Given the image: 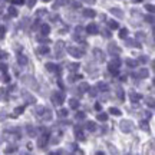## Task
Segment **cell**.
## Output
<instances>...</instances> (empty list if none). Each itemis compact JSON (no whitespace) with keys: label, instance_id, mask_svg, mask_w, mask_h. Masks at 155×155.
Wrapping results in <instances>:
<instances>
[{"label":"cell","instance_id":"obj_1","mask_svg":"<svg viewBox=\"0 0 155 155\" xmlns=\"http://www.w3.org/2000/svg\"><path fill=\"white\" fill-rule=\"evenodd\" d=\"M65 101V93H62V92H53L52 93V102L55 103V105H62V102Z\"/></svg>","mask_w":155,"mask_h":155},{"label":"cell","instance_id":"obj_2","mask_svg":"<svg viewBox=\"0 0 155 155\" xmlns=\"http://www.w3.org/2000/svg\"><path fill=\"white\" fill-rule=\"evenodd\" d=\"M121 129H122L123 132H131V131L134 129V123L131 122V121H122Z\"/></svg>","mask_w":155,"mask_h":155},{"label":"cell","instance_id":"obj_3","mask_svg":"<svg viewBox=\"0 0 155 155\" xmlns=\"http://www.w3.org/2000/svg\"><path fill=\"white\" fill-rule=\"evenodd\" d=\"M68 52H69L72 56H75V57H81L82 55H83V52H82V50L75 49V48H68Z\"/></svg>","mask_w":155,"mask_h":155},{"label":"cell","instance_id":"obj_4","mask_svg":"<svg viewBox=\"0 0 155 155\" xmlns=\"http://www.w3.org/2000/svg\"><path fill=\"white\" fill-rule=\"evenodd\" d=\"M93 55L96 56V59H98L99 62H103V60H105V55H103V52H101L99 49L93 50Z\"/></svg>","mask_w":155,"mask_h":155},{"label":"cell","instance_id":"obj_5","mask_svg":"<svg viewBox=\"0 0 155 155\" xmlns=\"http://www.w3.org/2000/svg\"><path fill=\"white\" fill-rule=\"evenodd\" d=\"M108 49H109V52H111V53H115V55H118V53H121V49H119V48H118V46H116L115 43H111Z\"/></svg>","mask_w":155,"mask_h":155},{"label":"cell","instance_id":"obj_6","mask_svg":"<svg viewBox=\"0 0 155 155\" xmlns=\"http://www.w3.org/2000/svg\"><path fill=\"white\" fill-rule=\"evenodd\" d=\"M111 13H112L114 16L119 17V19H122V17H123V13L119 10V9H116V7H112V9H111Z\"/></svg>","mask_w":155,"mask_h":155},{"label":"cell","instance_id":"obj_7","mask_svg":"<svg viewBox=\"0 0 155 155\" xmlns=\"http://www.w3.org/2000/svg\"><path fill=\"white\" fill-rule=\"evenodd\" d=\"M46 142H48V137H46V135H43V137H40V138H39V141H37V147H39V148H43L45 145H46Z\"/></svg>","mask_w":155,"mask_h":155},{"label":"cell","instance_id":"obj_8","mask_svg":"<svg viewBox=\"0 0 155 155\" xmlns=\"http://www.w3.org/2000/svg\"><path fill=\"white\" fill-rule=\"evenodd\" d=\"M88 32H89L90 34H96V33H98V27H96V25H93V23L89 25L88 26Z\"/></svg>","mask_w":155,"mask_h":155},{"label":"cell","instance_id":"obj_9","mask_svg":"<svg viewBox=\"0 0 155 155\" xmlns=\"http://www.w3.org/2000/svg\"><path fill=\"white\" fill-rule=\"evenodd\" d=\"M95 12L93 10H90V9H86V10H83V16L85 17H95Z\"/></svg>","mask_w":155,"mask_h":155},{"label":"cell","instance_id":"obj_10","mask_svg":"<svg viewBox=\"0 0 155 155\" xmlns=\"http://www.w3.org/2000/svg\"><path fill=\"white\" fill-rule=\"evenodd\" d=\"M131 99H132V102H137L138 99H141V95H139V93H135V92H132V93H131Z\"/></svg>","mask_w":155,"mask_h":155},{"label":"cell","instance_id":"obj_11","mask_svg":"<svg viewBox=\"0 0 155 155\" xmlns=\"http://www.w3.org/2000/svg\"><path fill=\"white\" fill-rule=\"evenodd\" d=\"M126 45H128V46H137V48H141V45H139L138 42H135V40H126Z\"/></svg>","mask_w":155,"mask_h":155},{"label":"cell","instance_id":"obj_12","mask_svg":"<svg viewBox=\"0 0 155 155\" xmlns=\"http://www.w3.org/2000/svg\"><path fill=\"white\" fill-rule=\"evenodd\" d=\"M19 63H20V65H26V63H27V59H26V56L20 55V56H19Z\"/></svg>","mask_w":155,"mask_h":155},{"label":"cell","instance_id":"obj_13","mask_svg":"<svg viewBox=\"0 0 155 155\" xmlns=\"http://www.w3.org/2000/svg\"><path fill=\"white\" fill-rule=\"evenodd\" d=\"M25 96H26V99H27V103H34V102H36V99L33 98V96H30L29 93H26Z\"/></svg>","mask_w":155,"mask_h":155},{"label":"cell","instance_id":"obj_14","mask_svg":"<svg viewBox=\"0 0 155 155\" xmlns=\"http://www.w3.org/2000/svg\"><path fill=\"white\" fill-rule=\"evenodd\" d=\"M79 106V102L76 101V99H70V108H73V109H76Z\"/></svg>","mask_w":155,"mask_h":155},{"label":"cell","instance_id":"obj_15","mask_svg":"<svg viewBox=\"0 0 155 155\" xmlns=\"http://www.w3.org/2000/svg\"><path fill=\"white\" fill-rule=\"evenodd\" d=\"M109 112H111V114H114V115H116V116H119V115H121V111H119V109H116V108H111V109H109Z\"/></svg>","mask_w":155,"mask_h":155},{"label":"cell","instance_id":"obj_16","mask_svg":"<svg viewBox=\"0 0 155 155\" xmlns=\"http://www.w3.org/2000/svg\"><path fill=\"white\" fill-rule=\"evenodd\" d=\"M126 36H128V30H126V29H122L121 33H119V37H121V39H125Z\"/></svg>","mask_w":155,"mask_h":155},{"label":"cell","instance_id":"obj_17","mask_svg":"<svg viewBox=\"0 0 155 155\" xmlns=\"http://www.w3.org/2000/svg\"><path fill=\"white\" fill-rule=\"evenodd\" d=\"M78 68H79L78 63H70V65H69V69H70L72 72H76V70H78Z\"/></svg>","mask_w":155,"mask_h":155},{"label":"cell","instance_id":"obj_18","mask_svg":"<svg viewBox=\"0 0 155 155\" xmlns=\"http://www.w3.org/2000/svg\"><path fill=\"white\" fill-rule=\"evenodd\" d=\"M86 128L89 131H95V128H96V126H95V122H88L86 123Z\"/></svg>","mask_w":155,"mask_h":155},{"label":"cell","instance_id":"obj_19","mask_svg":"<svg viewBox=\"0 0 155 155\" xmlns=\"http://www.w3.org/2000/svg\"><path fill=\"white\" fill-rule=\"evenodd\" d=\"M109 27H111V29H118V22L111 20V22H109Z\"/></svg>","mask_w":155,"mask_h":155},{"label":"cell","instance_id":"obj_20","mask_svg":"<svg viewBox=\"0 0 155 155\" xmlns=\"http://www.w3.org/2000/svg\"><path fill=\"white\" fill-rule=\"evenodd\" d=\"M98 119H99V121H106V119H108V115H106V114H102V112H101V114L98 115Z\"/></svg>","mask_w":155,"mask_h":155},{"label":"cell","instance_id":"obj_21","mask_svg":"<svg viewBox=\"0 0 155 155\" xmlns=\"http://www.w3.org/2000/svg\"><path fill=\"white\" fill-rule=\"evenodd\" d=\"M42 32H43V34H49V26L43 25L42 26Z\"/></svg>","mask_w":155,"mask_h":155},{"label":"cell","instance_id":"obj_22","mask_svg":"<svg viewBox=\"0 0 155 155\" xmlns=\"http://www.w3.org/2000/svg\"><path fill=\"white\" fill-rule=\"evenodd\" d=\"M46 68H48V70H50V72H52V70H56L57 66H55L53 63H48V65H46Z\"/></svg>","mask_w":155,"mask_h":155},{"label":"cell","instance_id":"obj_23","mask_svg":"<svg viewBox=\"0 0 155 155\" xmlns=\"http://www.w3.org/2000/svg\"><path fill=\"white\" fill-rule=\"evenodd\" d=\"M9 15H12V16H17V12L15 7H10L9 9Z\"/></svg>","mask_w":155,"mask_h":155},{"label":"cell","instance_id":"obj_24","mask_svg":"<svg viewBox=\"0 0 155 155\" xmlns=\"http://www.w3.org/2000/svg\"><path fill=\"white\" fill-rule=\"evenodd\" d=\"M55 49H56L57 52H59L60 49H63V42H57V43H56V48H55Z\"/></svg>","mask_w":155,"mask_h":155},{"label":"cell","instance_id":"obj_25","mask_svg":"<svg viewBox=\"0 0 155 155\" xmlns=\"http://www.w3.org/2000/svg\"><path fill=\"white\" fill-rule=\"evenodd\" d=\"M88 89H89V93L92 96H96V93H98V92H96V88H88Z\"/></svg>","mask_w":155,"mask_h":155},{"label":"cell","instance_id":"obj_26","mask_svg":"<svg viewBox=\"0 0 155 155\" xmlns=\"http://www.w3.org/2000/svg\"><path fill=\"white\" fill-rule=\"evenodd\" d=\"M139 76H141V78H145V76H148V70H147V69H142V70L139 72Z\"/></svg>","mask_w":155,"mask_h":155},{"label":"cell","instance_id":"obj_27","mask_svg":"<svg viewBox=\"0 0 155 155\" xmlns=\"http://www.w3.org/2000/svg\"><path fill=\"white\" fill-rule=\"evenodd\" d=\"M126 63L129 66H138V62H137V60H126Z\"/></svg>","mask_w":155,"mask_h":155},{"label":"cell","instance_id":"obj_28","mask_svg":"<svg viewBox=\"0 0 155 155\" xmlns=\"http://www.w3.org/2000/svg\"><path fill=\"white\" fill-rule=\"evenodd\" d=\"M23 111H25V108H23V106H19V108L15 109V114H22Z\"/></svg>","mask_w":155,"mask_h":155},{"label":"cell","instance_id":"obj_29","mask_svg":"<svg viewBox=\"0 0 155 155\" xmlns=\"http://www.w3.org/2000/svg\"><path fill=\"white\" fill-rule=\"evenodd\" d=\"M66 115H68V111H66V109H60V111H59V116L63 118V116H66Z\"/></svg>","mask_w":155,"mask_h":155},{"label":"cell","instance_id":"obj_30","mask_svg":"<svg viewBox=\"0 0 155 155\" xmlns=\"http://www.w3.org/2000/svg\"><path fill=\"white\" fill-rule=\"evenodd\" d=\"M79 88L83 89V90H86L88 88H89V85H88V83H81V85H79Z\"/></svg>","mask_w":155,"mask_h":155},{"label":"cell","instance_id":"obj_31","mask_svg":"<svg viewBox=\"0 0 155 155\" xmlns=\"http://www.w3.org/2000/svg\"><path fill=\"white\" fill-rule=\"evenodd\" d=\"M40 52H42V53H48V52H49V48H48V46H42Z\"/></svg>","mask_w":155,"mask_h":155},{"label":"cell","instance_id":"obj_32","mask_svg":"<svg viewBox=\"0 0 155 155\" xmlns=\"http://www.w3.org/2000/svg\"><path fill=\"white\" fill-rule=\"evenodd\" d=\"M98 88H101V89H103V90L108 89V86H106L105 83H102V82H101V83H98Z\"/></svg>","mask_w":155,"mask_h":155},{"label":"cell","instance_id":"obj_33","mask_svg":"<svg viewBox=\"0 0 155 155\" xmlns=\"http://www.w3.org/2000/svg\"><path fill=\"white\" fill-rule=\"evenodd\" d=\"M27 131H29V134H30V135H34V134H36V131L33 129L32 126H27Z\"/></svg>","mask_w":155,"mask_h":155},{"label":"cell","instance_id":"obj_34","mask_svg":"<svg viewBox=\"0 0 155 155\" xmlns=\"http://www.w3.org/2000/svg\"><path fill=\"white\" fill-rule=\"evenodd\" d=\"M102 33H103V36H105V37H111V33H109V30H102Z\"/></svg>","mask_w":155,"mask_h":155},{"label":"cell","instance_id":"obj_35","mask_svg":"<svg viewBox=\"0 0 155 155\" xmlns=\"http://www.w3.org/2000/svg\"><path fill=\"white\" fill-rule=\"evenodd\" d=\"M76 118H78V119H83V118H85V114H82V112H78V114H76Z\"/></svg>","mask_w":155,"mask_h":155},{"label":"cell","instance_id":"obj_36","mask_svg":"<svg viewBox=\"0 0 155 155\" xmlns=\"http://www.w3.org/2000/svg\"><path fill=\"white\" fill-rule=\"evenodd\" d=\"M145 19H147L148 23H154V17H152V16H147Z\"/></svg>","mask_w":155,"mask_h":155},{"label":"cell","instance_id":"obj_37","mask_svg":"<svg viewBox=\"0 0 155 155\" xmlns=\"http://www.w3.org/2000/svg\"><path fill=\"white\" fill-rule=\"evenodd\" d=\"M147 10L152 13V12H154V6H152V4H147Z\"/></svg>","mask_w":155,"mask_h":155},{"label":"cell","instance_id":"obj_38","mask_svg":"<svg viewBox=\"0 0 155 155\" xmlns=\"http://www.w3.org/2000/svg\"><path fill=\"white\" fill-rule=\"evenodd\" d=\"M116 92H118V96H119L121 99H123V92H122V89H118Z\"/></svg>","mask_w":155,"mask_h":155},{"label":"cell","instance_id":"obj_39","mask_svg":"<svg viewBox=\"0 0 155 155\" xmlns=\"http://www.w3.org/2000/svg\"><path fill=\"white\" fill-rule=\"evenodd\" d=\"M0 69H1L3 72H6V70H7V66L4 65V63H0Z\"/></svg>","mask_w":155,"mask_h":155},{"label":"cell","instance_id":"obj_40","mask_svg":"<svg viewBox=\"0 0 155 155\" xmlns=\"http://www.w3.org/2000/svg\"><path fill=\"white\" fill-rule=\"evenodd\" d=\"M43 15H46V10H43V9H40V10L37 12V16H43Z\"/></svg>","mask_w":155,"mask_h":155},{"label":"cell","instance_id":"obj_41","mask_svg":"<svg viewBox=\"0 0 155 155\" xmlns=\"http://www.w3.org/2000/svg\"><path fill=\"white\" fill-rule=\"evenodd\" d=\"M137 36H138L139 39H145V34H144V32H138V34H137Z\"/></svg>","mask_w":155,"mask_h":155},{"label":"cell","instance_id":"obj_42","mask_svg":"<svg viewBox=\"0 0 155 155\" xmlns=\"http://www.w3.org/2000/svg\"><path fill=\"white\" fill-rule=\"evenodd\" d=\"M15 4H23V0H12Z\"/></svg>","mask_w":155,"mask_h":155},{"label":"cell","instance_id":"obj_43","mask_svg":"<svg viewBox=\"0 0 155 155\" xmlns=\"http://www.w3.org/2000/svg\"><path fill=\"white\" fill-rule=\"evenodd\" d=\"M50 19H52V20H57V19H59V16L53 13V15H50Z\"/></svg>","mask_w":155,"mask_h":155},{"label":"cell","instance_id":"obj_44","mask_svg":"<svg viewBox=\"0 0 155 155\" xmlns=\"http://www.w3.org/2000/svg\"><path fill=\"white\" fill-rule=\"evenodd\" d=\"M148 103H149V106H154V99H152V98H149Z\"/></svg>","mask_w":155,"mask_h":155},{"label":"cell","instance_id":"obj_45","mask_svg":"<svg viewBox=\"0 0 155 155\" xmlns=\"http://www.w3.org/2000/svg\"><path fill=\"white\" fill-rule=\"evenodd\" d=\"M141 125H142V129H145V131L148 129V126H147V122H142V123H141Z\"/></svg>","mask_w":155,"mask_h":155},{"label":"cell","instance_id":"obj_46","mask_svg":"<svg viewBox=\"0 0 155 155\" xmlns=\"http://www.w3.org/2000/svg\"><path fill=\"white\" fill-rule=\"evenodd\" d=\"M73 7H81V3H78V1H75V3H73Z\"/></svg>","mask_w":155,"mask_h":155},{"label":"cell","instance_id":"obj_47","mask_svg":"<svg viewBox=\"0 0 155 155\" xmlns=\"http://www.w3.org/2000/svg\"><path fill=\"white\" fill-rule=\"evenodd\" d=\"M83 1H86V3H90V4H93V3H95V0H83Z\"/></svg>","mask_w":155,"mask_h":155},{"label":"cell","instance_id":"obj_48","mask_svg":"<svg viewBox=\"0 0 155 155\" xmlns=\"http://www.w3.org/2000/svg\"><path fill=\"white\" fill-rule=\"evenodd\" d=\"M34 1H36V0H30V1H29V6H30V7L34 4Z\"/></svg>","mask_w":155,"mask_h":155},{"label":"cell","instance_id":"obj_49","mask_svg":"<svg viewBox=\"0 0 155 155\" xmlns=\"http://www.w3.org/2000/svg\"><path fill=\"white\" fill-rule=\"evenodd\" d=\"M132 1H134V3H141L142 0H132Z\"/></svg>","mask_w":155,"mask_h":155}]
</instances>
